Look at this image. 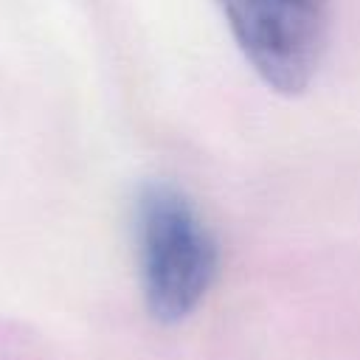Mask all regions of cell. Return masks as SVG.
Here are the masks:
<instances>
[{
	"label": "cell",
	"instance_id": "cell-1",
	"mask_svg": "<svg viewBox=\"0 0 360 360\" xmlns=\"http://www.w3.org/2000/svg\"><path fill=\"white\" fill-rule=\"evenodd\" d=\"M143 304L160 323L200 309L219 276V245L194 200L166 180L143 183L132 208Z\"/></svg>",
	"mask_w": 360,
	"mask_h": 360
},
{
	"label": "cell",
	"instance_id": "cell-2",
	"mask_svg": "<svg viewBox=\"0 0 360 360\" xmlns=\"http://www.w3.org/2000/svg\"><path fill=\"white\" fill-rule=\"evenodd\" d=\"M253 73L281 96L315 79L332 28V0H214Z\"/></svg>",
	"mask_w": 360,
	"mask_h": 360
}]
</instances>
